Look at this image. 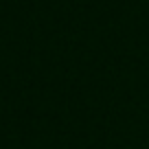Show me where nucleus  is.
Returning <instances> with one entry per match:
<instances>
[]
</instances>
